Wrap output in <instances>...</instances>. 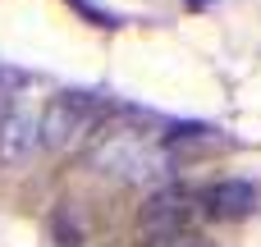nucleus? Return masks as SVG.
<instances>
[{"label": "nucleus", "instance_id": "obj_1", "mask_svg": "<svg viewBox=\"0 0 261 247\" xmlns=\"http://www.w3.org/2000/svg\"><path fill=\"white\" fill-rule=\"evenodd\" d=\"M165 133V128H161ZM156 128L147 124H101L87 142V165L96 174L124 179V183H165L170 174V151Z\"/></svg>", "mask_w": 261, "mask_h": 247}, {"label": "nucleus", "instance_id": "obj_2", "mask_svg": "<svg viewBox=\"0 0 261 247\" xmlns=\"http://www.w3.org/2000/svg\"><path fill=\"white\" fill-rule=\"evenodd\" d=\"M110 101L96 92H60L46 110H41V147L50 151H69L78 142H92V133L106 124Z\"/></svg>", "mask_w": 261, "mask_h": 247}, {"label": "nucleus", "instance_id": "obj_3", "mask_svg": "<svg viewBox=\"0 0 261 247\" xmlns=\"http://www.w3.org/2000/svg\"><path fill=\"white\" fill-rule=\"evenodd\" d=\"M197 211H202V193H188L179 183H161L147 197V206H142V234H147V243L151 238H165V234L193 229V215Z\"/></svg>", "mask_w": 261, "mask_h": 247}, {"label": "nucleus", "instance_id": "obj_4", "mask_svg": "<svg viewBox=\"0 0 261 247\" xmlns=\"http://www.w3.org/2000/svg\"><path fill=\"white\" fill-rule=\"evenodd\" d=\"M41 147V105L32 96H14L0 115V165H18Z\"/></svg>", "mask_w": 261, "mask_h": 247}, {"label": "nucleus", "instance_id": "obj_5", "mask_svg": "<svg viewBox=\"0 0 261 247\" xmlns=\"http://www.w3.org/2000/svg\"><path fill=\"white\" fill-rule=\"evenodd\" d=\"M202 211L220 215V220H239V215H252L257 211V188L243 183V179H225V183H211L202 193Z\"/></svg>", "mask_w": 261, "mask_h": 247}, {"label": "nucleus", "instance_id": "obj_6", "mask_svg": "<svg viewBox=\"0 0 261 247\" xmlns=\"http://www.w3.org/2000/svg\"><path fill=\"white\" fill-rule=\"evenodd\" d=\"M147 247H211L206 234H197V229H184V234H165V238H151Z\"/></svg>", "mask_w": 261, "mask_h": 247}, {"label": "nucleus", "instance_id": "obj_7", "mask_svg": "<svg viewBox=\"0 0 261 247\" xmlns=\"http://www.w3.org/2000/svg\"><path fill=\"white\" fill-rule=\"evenodd\" d=\"M69 5H73L78 14H87L92 23H101V28H119V18H115V14H106V9H96V5H87V0H69Z\"/></svg>", "mask_w": 261, "mask_h": 247}, {"label": "nucleus", "instance_id": "obj_8", "mask_svg": "<svg viewBox=\"0 0 261 247\" xmlns=\"http://www.w3.org/2000/svg\"><path fill=\"white\" fill-rule=\"evenodd\" d=\"M18 87H23V78H18V73H9V69H0V105H5V101H14V96H18Z\"/></svg>", "mask_w": 261, "mask_h": 247}]
</instances>
